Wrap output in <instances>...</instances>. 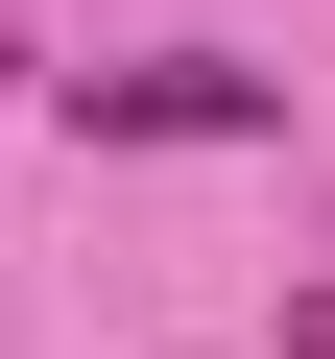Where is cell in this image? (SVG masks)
Returning a JSON list of instances; mask_svg holds the SVG:
<instances>
[{
	"label": "cell",
	"mask_w": 335,
	"mask_h": 359,
	"mask_svg": "<svg viewBox=\"0 0 335 359\" xmlns=\"http://www.w3.org/2000/svg\"><path fill=\"white\" fill-rule=\"evenodd\" d=\"M72 120H96V144H264V120H287V72H216V48H144V72H72Z\"/></svg>",
	"instance_id": "obj_1"
}]
</instances>
